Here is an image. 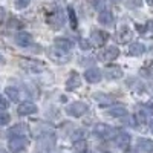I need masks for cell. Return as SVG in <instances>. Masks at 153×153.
I'll use <instances>...</instances> for the list:
<instances>
[{"instance_id": "obj_1", "label": "cell", "mask_w": 153, "mask_h": 153, "mask_svg": "<svg viewBox=\"0 0 153 153\" xmlns=\"http://www.w3.org/2000/svg\"><path fill=\"white\" fill-rule=\"evenodd\" d=\"M48 23L52 29H60L65 25V12H63V9L57 8L55 11L51 12L48 16Z\"/></svg>"}, {"instance_id": "obj_2", "label": "cell", "mask_w": 153, "mask_h": 153, "mask_svg": "<svg viewBox=\"0 0 153 153\" xmlns=\"http://www.w3.org/2000/svg\"><path fill=\"white\" fill-rule=\"evenodd\" d=\"M48 55H49V58L52 60L54 63H58V65H65V63H68L71 60V54L69 52L61 51V49H57V48L51 49L48 52Z\"/></svg>"}, {"instance_id": "obj_3", "label": "cell", "mask_w": 153, "mask_h": 153, "mask_svg": "<svg viewBox=\"0 0 153 153\" xmlns=\"http://www.w3.org/2000/svg\"><path fill=\"white\" fill-rule=\"evenodd\" d=\"M89 110V106L86 103H83V101H75V103H72L68 109H66V113L71 115V117H83L84 113H87Z\"/></svg>"}, {"instance_id": "obj_4", "label": "cell", "mask_w": 153, "mask_h": 153, "mask_svg": "<svg viewBox=\"0 0 153 153\" xmlns=\"http://www.w3.org/2000/svg\"><path fill=\"white\" fill-rule=\"evenodd\" d=\"M8 135L12 138H26L29 135V127L28 124H16L8 130Z\"/></svg>"}, {"instance_id": "obj_5", "label": "cell", "mask_w": 153, "mask_h": 153, "mask_svg": "<svg viewBox=\"0 0 153 153\" xmlns=\"http://www.w3.org/2000/svg\"><path fill=\"white\" fill-rule=\"evenodd\" d=\"M28 144H29L28 138H11L8 143V149L11 152H22L28 147Z\"/></svg>"}, {"instance_id": "obj_6", "label": "cell", "mask_w": 153, "mask_h": 153, "mask_svg": "<svg viewBox=\"0 0 153 153\" xmlns=\"http://www.w3.org/2000/svg\"><path fill=\"white\" fill-rule=\"evenodd\" d=\"M20 66L23 69L29 71V72H42V71H45L43 63L37 61V60H20Z\"/></svg>"}, {"instance_id": "obj_7", "label": "cell", "mask_w": 153, "mask_h": 153, "mask_svg": "<svg viewBox=\"0 0 153 153\" xmlns=\"http://www.w3.org/2000/svg\"><path fill=\"white\" fill-rule=\"evenodd\" d=\"M109 38V34L106 31H101V29H97L91 34V42L95 45V46H103Z\"/></svg>"}, {"instance_id": "obj_8", "label": "cell", "mask_w": 153, "mask_h": 153, "mask_svg": "<svg viewBox=\"0 0 153 153\" xmlns=\"http://www.w3.org/2000/svg\"><path fill=\"white\" fill-rule=\"evenodd\" d=\"M94 132H95V135H98L101 138H110V136H113L115 133H117L115 129H112V127L107 126V124H97Z\"/></svg>"}, {"instance_id": "obj_9", "label": "cell", "mask_w": 153, "mask_h": 153, "mask_svg": "<svg viewBox=\"0 0 153 153\" xmlns=\"http://www.w3.org/2000/svg\"><path fill=\"white\" fill-rule=\"evenodd\" d=\"M17 113L22 115V117H26V115H34L37 113V106L34 103H31V101H25V103H22L19 107H17Z\"/></svg>"}, {"instance_id": "obj_10", "label": "cell", "mask_w": 153, "mask_h": 153, "mask_svg": "<svg viewBox=\"0 0 153 153\" xmlns=\"http://www.w3.org/2000/svg\"><path fill=\"white\" fill-rule=\"evenodd\" d=\"M118 55H120V49L117 46H109V48H106L103 52H101L100 57L103 58L104 61H113V60L118 58Z\"/></svg>"}, {"instance_id": "obj_11", "label": "cell", "mask_w": 153, "mask_h": 153, "mask_svg": "<svg viewBox=\"0 0 153 153\" xmlns=\"http://www.w3.org/2000/svg\"><path fill=\"white\" fill-rule=\"evenodd\" d=\"M84 76H86L87 83H92V84L101 81V72H100L97 68H89V69L84 72Z\"/></svg>"}, {"instance_id": "obj_12", "label": "cell", "mask_w": 153, "mask_h": 153, "mask_svg": "<svg viewBox=\"0 0 153 153\" xmlns=\"http://www.w3.org/2000/svg\"><path fill=\"white\" fill-rule=\"evenodd\" d=\"M113 139H115V144H117L118 147H121V149H126L130 144V135L126 133V132H118L113 136Z\"/></svg>"}, {"instance_id": "obj_13", "label": "cell", "mask_w": 153, "mask_h": 153, "mask_svg": "<svg viewBox=\"0 0 153 153\" xmlns=\"http://www.w3.org/2000/svg\"><path fill=\"white\" fill-rule=\"evenodd\" d=\"M14 40H16V43H17L19 46L28 48L29 45H32V35L28 34V32H19V34L16 35Z\"/></svg>"}, {"instance_id": "obj_14", "label": "cell", "mask_w": 153, "mask_h": 153, "mask_svg": "<svg viewBox=\"0 0 153 153\" xmlns=\"http://www.w3.org/2000/svg\"><path fill=\"white\" fill-rule=\"evenodd\" d=\"M80 86H81L80 75L76 74V72H71V76H69L68 81H66V89H68V91H75V89L80 87Z\"/></svg>"}, {"instance_id": "obj_15", "label": "cell", "mask_w": 153, "mask_h": 153, "mask_svg": "<svg viewBox=\"0 0 153 153\" xmlns=\"http://www.w3.org/2000/svg\"><path fill=\"white\" fill-rule=\"evenodd\" d=\"M55 48L69 52V51L74 48V42L69 40V38H65V37H58V38H55Z\"/></svg>"}, {"instance_id": "obj_16", "label": "cell", "mask_w": 153, "mask_h": 153, "mask_svg": "<svg viewBox=\"0 0 153 153\" xmlns=\"http://www.w3.org/2000/svg\"><path fill=\"white\" fill-rule=\"evenodd\" d=\"M136 146L139 147V150H143L146 153H153V141L149 138H139Z\"/></svg>"}, {"instance_id": "obj_17", "label": "cell", "mask_w": 153, "mask_h": 153, "mask_svg": "<svg viewBox=\"0 0 153 153\" xmlns=\"http://www.w3.org/2000/svg\"><path fill=\"white\" fill-rule=\"evenodd\" d=\"M117 38H118V42L120 43H126V42H129L130 38H132V31L127 28V26H121L117 32Z\"/></svg>"}, {"instance_id": "obj_18", "label": "cell", "mask_w": 153, "mask_h": 153, "mask_svg": "<svg viewBox=\"0 0 153 153\" xmlns=\"http://www.w3.org/2000/svg\"><path fill=\"white\" fill-rule=\"evenodd\" d=\"M98 22L101 25H104V26H110V25L113 23V14L110 11H101L100 16H98Z\"/></svg>"}, {"instance_id": "obj_19", "label": "cell", "mask_w": 153, "mask_h": 153, "mask_svg": "<svg viewBox=\"0 0 153 153\" xmlns=\"http://www.w3.org/2000/svg\"><path fill=\"white\" fill-rule=\"evenodd\" d=\"M144 52H146V46H144L143 43H139V42L132 43L130 48H129V54H130L132 57H139V55H143Z\"/></svg>"}, {"instance_id": "obj_20", "label": "cell", "mask_w": 153, "mask_h": 153, "mask_svg": "<svg viewBox=\"0 0 153 153\" xmlns=\"http://www.w3.org/2000/svg\"><path fill=\"white\" fill-rule=\"evenodd\" d=\"M106 76H107V78H110V80H120L121 76H123V71L118 66H109L106 69Z\"/></svg>"}, {"instance_id": "obj_21", "label": "cell", "mask_w": 153, "mask_h": 153, "mask_svg": "<svg viewBox=\"0 0 153 153\" xmlns=\"http://www.w3.org/2000/svg\"><path fill=\"white\" fill-rule=\"evenodd\" d=\"M107 115H109V117H112V118L127 117V109H126V107H123V106H115V107H112V109L107 112Z\"/></svg>"}, {"instance_id": "obj_22", "label": "cell", "mask_w": 153, "mask_h": 153, "mask_svg": "<svg viewBox=\"0 0 153 153\" xmlns=\"http://www.w3.org/2000/svg\"><path fill=\"white\" fill-rule=\"evenodd\" d=\"M5 92H6V95H8L12 101H19V100H20V92H19V89H17V87L8 86V87L5 89Z\"/></svg>"}, {"instance_id": "obj_23", "label": "cell", "mask_w": 153, "mask_h": 153, "mask_svg": "<svg viewBox=\"0 0 153 153\" xmlns=\"http://www.w3.org/2000/svg\"><path fill=\"white\" fill-rule=\"evenodd\" d=\"M94 98L98 101L100 104H112L113 103V98L110 95H106V94H95Z\"/></svg>"}, {"instance_id": "obj_24", "label": "cell", "mask_w": 153, "mask_h": 153, "mask_svg": "<svg viewBox=\"0 0 153 153\" xmlns=\"http://www.w3.org/2000/svg\"><path fill=\"white\" fill-rule=\"evenodd\" d=\"M139 74H141L143 76H146V78H153V63L144 65L141 68V71H139Z\"/></svg>"}, {"instance_id": "obj_25", "label": "cell", "mask_w": 153, "mask_h": 153, "mask_svg": "<svg viewBox=\"0 0 153 153\" xmlns=\"http://www.w3.org/2000/svg\"><path fill=\"white\" fill-rule=\"evenodd\" d=\"M74 149L78 153H84L87 150V144H86L84 139H78V141H74Z\"/></svg>"}, {"instance_id": "obj_26", "label": "cell", "mask_w": 153, "mask_h": 153, "mask_svg": "<svg viewBox=\"0 0 153 153\" xmlns=\"http://www.w3.org/2000/svg\"><path fill=\"white\" fill-rule=\"evenodd\" d=\"M68 14H69V20H71V26L72 29H76V17H75V11L72 6L68 8Z\"/></svg>"}, {"instance_id": "obj_27", "label": "cell", "mask_w": 153, "mask_h": 153, "mask_svg": "<svg viewBox=\"0 0 153 153\" xmlns=\"http://www.w3.org/2000/svg\"><path fill=\"white\" fill-rule=\"evenodd\" d=\"M91 2H92V6L97 8L100 12L104 11V6H106V2H104V0H91Z\"/></svg>"}, {"instance_id": "obj_28", "label": "cell", "mask_w": 153, "mask_h": 153, "mask_svg": "<svg viewBox=\"0 0 153 153\" xmlns=\"http://www.w3.org/2000/svg\"><path fill=\"white\" fill-rule=\"evenodd\" d=\"M9 121H11V117H9V113L0 112V126H6V124H8Z\"/></svg>"}, {"instance_id": "obj_29", "label": "cell", "mask_w": 153, "mask_h": 153, "mask_svg": "<svg viewBox=\"0 0 153 153\" xmlns=\"http://www.w3.org/2000/svg\"><path fill=\"white\" fill-rule=\"evenodd\" d=\"M29 3H31V0H16V3H14V5H16L17 9H25Z\"/></svg>"}, {"instance_id": "obj_30", "label": "cell", "mask_w": 153, "mask_h": 153, "mask_svg": "<svg viewBox=\"0 0 153 153\" xmlns=\"http://www.w3.org/2000/svg\"><path fill=\"white\" fill-rule=\"evenodd\" d=\"M9 106V101H6V98L3 95H0V110H5Z\"/></svg>"}, {"instance_id": "obj_31", "label": "cell", "mask_w": 153, "mask_h": 153, "mask_svg": "<svg viewBox=\"0 0 153 153\" xmlns=\"http://www.w3.org/2000/svg\"><path fill=\"white\" fill-rule=\"evenodd\" d=\"M80 46H81V49L87 51L89 48H91V43H89V40H84V38H81V40H80Z\"/></svg>"}, {"instance_id": "obj_32", "label": "cell", "mask_w": 153, "mask_h": 153, "mask_svg": "<svg viewBox=\"0 0 153 153\" xmlns=\"http://www.w3.org/2000/svg\"><path fill=\"white\" fill-rule=\"evenodd\" d=\"M136 118H138V121L146 123V120H147V117H146V112H139V113L136 115Z\"/></svg>"}, {"instance_id": "obj_33", "label": "cell", "mask_w": 153, "mask_h": 153, "mask_svg": "<svg viewBox=\"0 0 153 153\" xmlns=\"http://www.w3.org/2000/svg\"><path fill=\"white\" fill-rule=\"evenodd\" d=\"M5 17H6V11H5V8L0 6V23H3Z\"/></svg>"}, {"instance_id": "obj_34", "label": "cell", "mask_w": 153, "mask_h": 153, "mask_svg": "<svg viewBox=\"0 0 153 153\" xmlns=\"http://www.w3.org/2000/svg\"><path fill=\"white\" fill-rule=\"evenodd\" d=\"M11 26H22V25H20V22H17V20H11Z\"/></svg>"}, {"instance_id": "obj_35", "label": "cell", "mask_w": 153, "mask_h": 153, "mask_svg": "<svg viewBox=\"0 0 153 153\" xmlns=\"http://www.w3.org/2000/svg\"><path fill=\"white\" fill-rule=\"evenodd\" d=\"M149 28H150V29H152V31H153V20H152V22H150V23H149Z\"/></svg>"}, {"instance_id": "obj_36", "label": "cell", "mask_w": 153, "mask_h": 153, "mask_svg": "<svg viewBox=\"0 0 153 153\" xmlns=\"http://www.w3.org/2000/svg\"><path fill=\"white\" fill-rule=\"evenodd\" d=\"M150 130H152V133H153V120L150 121Z\"/></svg>"}, {"instance_id": "obj_37", "label": "cell", "mask_w": 153, "mask_h": 153, "mask_svg": "<svg viewBox=\"0 0 153 153\" xmlns=\"http://www.w3.org/2000/svg\"><path fill=\"white\" fill-rule=\"evenodd\" d=\"M0 60H2V58H0Z\"/></svg>"}]
</instances>
